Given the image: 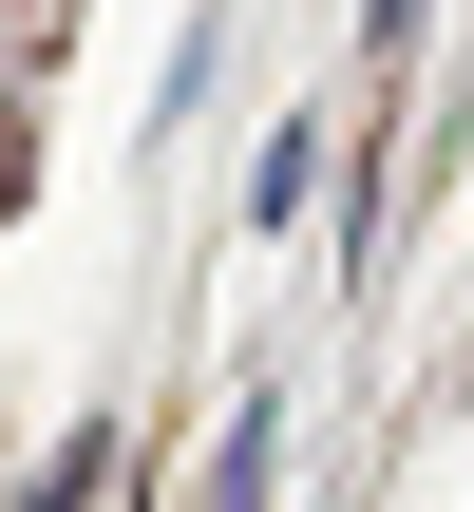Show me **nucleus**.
<instances>
[{
    "mask_svg": "<svg viewBox=\"0 0 474 512\" xmlns=\"http://www.w3.org/2000/svg\"><path fill=\"white\" fill-rule=\"evenodd\" d=\"M95 475H114V437H57V456H38V494H19V512H76Z\"/></svg>",
    "mask_w": 474,
    "mask_h": 512,
    "instance_id": "nucleus-3",
    "label": "nucleus"
},
{
    "mask_svg": "<svg viewBox=\"0 0 474 512\" xmlns=\"http://www.w3.org/2000/svg\"><path fill=\"white\" fill-rule=\"evenodd\" d=\"M304 190H323V133H304V114H285V133H266V171H247V228H285V209H304Z\"/></svg>",
    "mask_w": 474,
    "mask_h": 512,
    "instance_id": "nucleus-2",
    "label": "nucleus"
},
{
    "mask_svg": "<svg viewBox=\"0 0 474 512\" xmlns=\"http://www.w3.org/2000/svg\"><path fill=\"white\" fill-rule=\"evenodd\" d=\"M266 475H285V399H247V418H228V456H209V512H266Z\"/></svg>",
    "mask_w": 474,
    "mask_h": 512,
    "instance_id": "nucleus-1",
    "label": "nucleus"
}]
</instances>
